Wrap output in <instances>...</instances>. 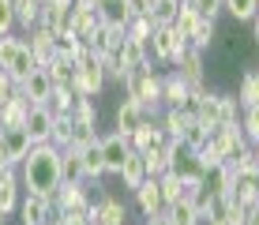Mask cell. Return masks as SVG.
<instances>
[{
    "mask_svg": "<svg viewBox=\"0 0 259 225\" xmlns=\"http://www.w3.org/2000/svg\"><path fill=\"white\" fill-rule=\"evenodd\" d=\"M19 184L26 188V195H46V199H53L60 192V150L53 143L30 147V154L23 158Z\"/></svg>",
    "mask_w": 259,
    "mask_h": 225,
    "instance_id": "obj_1",
    "label": "cell"
},
{
    "mask_svg": "<svg viewBox=\"0 0 259 225\" xmlns=\"http://www.w3.org/2000/svg\"><path fill=\"white\" fill-rule=\"evenodd\" d=\"M124 98H128V102H136V105H143L147 120H154L158 105H162V79H158L150 68L132 71V75L124 79Z\"/></svg>",
    "mask_w": 259,
    "mask_h": 225,
    "instance_id": "obj_2",
    "label": "cell"
},
{
    "mask_svg": "<svg viewBox=\"0 0 259 225\" xmlns=\"http://www.w3.org/2000/svg\"><path fill=\"white\" fill-rule=\"evenodd\" d=\"M0 68H4L15 83H23L30 71H38V64H34V53L26 49V41L15 38V34L0 38Z\"/></svg>",
    "mask_w": 259,
    "mask_h": 225,
    "instance_id": "obj_3",
    "label": "cell"
},
{
    "mask_svg": "<svg viewBox=\"0 0 259 225\" xmlns=\"http://www.w3.org/2000/svg\"><path fill=\"white\" fill-rule=\"evenodd\" d=\"M165 158H169V173H173V176L188 180V184H203L207 169H203V161H199L195 150H188L184 143H177V139H169L165 143Z\"/></svg>",
    "mask_w": 259,
    "mask_h": 225,
    "instance_id": "obj_4",
    "label": "cell"
},
{
    "mask_svg": "<svg viewBox=\"0 0 259 225\" xmlns=\"http://www.w3.org/2000/svg\"><path fill=\"white\" fill-rule=\"evenodd\" d=\"M184 49H188V41L177 38L173 26H154L147 41V64H173Z\"/></svg>",
    "mask_w": 259,
    "mask_h": 225,
    "instance_id": "obj_5",
    "label": "cell"
},
{
    "mask_svg": "<svg viewBox=\"0 0 259 225\" xmlns=\"http://www.w3.org/2000/svg\"><path fill=\"white\" fill-rule=\"evenodd\" d=\"M79 98H98L105 90V71H102V60L94 57L91 49L83 53V57L75 60V83H71Z\"/></svg>",
    "mask_w": 259,
    "mask_h": 225,
    "instance_id": "obj_6",
    "label": "cell"
},
{
    "mask_svg": "<svg viewBox=\"0 0 259 225\" xmlns=\"http://www.w3.org/2000/svg\"><path fill=\"white\" fill-rule=\"evenodd\" d=\"M23 41H26V49L34 53V64L38 68H49L53 60H57V34H49L46 26H34Z\"/></svg>",
    "mask_w": 259,
    "mask_h": 225,
    "instance_id": "obj_7",
    "label": "cell"
},
{
    "mask_svg": "<svg viewBox=\"0 0 259 225\" xmlns=\"http://www.w3.org/2000/svg\"><path fill=\"white\" fill-rule=\"evenodd\" d=\"M19 218H23V225H53L57 221V206L46 195H26L19 203Z\"/></svg>",
    "mask_w": 259,
    "mask_h": 225,
    "instance_id": "obj_8",
    "label": "cell"
},
{
    "mask_svg": "<svg viewBox=\"0 0 259 225\" xmlns=\"http://www.w3.org/2000/svg\"><path fill=\"white\" fill-rule=\"evenodd\" d=\"M53 124H57V113L49 105H30V116H26V135H30L34 147L53 139Z\"/></svg>",
    "mask_w": 259,
    "mask_h": 225,
    "instance_id": "obj_9",
    "label": "cell"
},
{
    "mask_svg": "<svg viewBox=\"0 0 259 225\" xmlns=\"http://www.w3.org/2000/svg\"><path fill=\"white\" fill-rule=\"evenodd\" d=\"M19 94L26 98L30 105H49L53 102V79H49V71H30V75L19 83Z\"/></svg>",
    "mask_w": 259,
    "mask_h": 225,
    "instance_id": "obj_10",
    "label": "cell"
},
{
    "mask_svg": "<svg viewBox=\"0 0 259 225\" xmlns=\"http://www.w3.org/2000/svg\"><path fill=\"white\" fill-rule=\"evenodd\" d=\"M136 206H139L143 218H154V214L165 210V199H162V184H158V176H147V180L136 188Z\"/></svg>",
    "mask_w": 259,
    "mask_h": 225,
    "instance_id": "obj_11",
    "label": "cell"
},
{
    "mask_svg": "<svg viewBox=\"0 0 259 225\" xmlns=\"http://www.w3.org/2000/svg\"><path fill=\"white\" fill-rule=\"evenodd\" d=\"M173 64H177V75H181L192 90H199V86H203L207 71H203V53H199V49H192V45H188V49H184L181 57L173 60Z\"/></svg>",
    "mask_w": 259,
    "mask_h": 225,
    "instance_id": "obj_12",
    "label": "cell"
},
{
    "mask_svg": "<svg viewBox=\"0 0 259 225\" xmlns=\"http://www.w3.org/2000/svg\"><path fill=\"white\" fill-rule=\"evenodd\" d=\"M203 188L214 195V199H233V188H237V169L233 165H218V169H210L207 176H203Z\"/></svg>",
    "mask_w": 259,
    "mask_h": 225,
    "instance_id": "obj_13",
    "label": "cell"
},
{
    "mask_svg": "<svg viewBox=\"0 0 259 225\" xmlns=\"http://www.w3.org/2000/svg\"><path fill=\"white\" fill-rule=\"evenodd\" d=\"M102 158H105V173H120V165H124V158L132 154V143L124 139V135H102Z\"/></svg>",
    "mask_w": 259,
    "mask_h": 225,
    "instance_id": "obj_14",
    "label": "cell"
},
{
    "mask_svg": "<svg viewBox=\"0 0 259 225\" xmlns=\"http://www.w3.org/2000/svg\"><path fill=\"white\" fill-rule=\"evenodd\" d=\"M30 135H26V128H15V131H0V150H4L8 165H23V158L30 154Z\"/></svg>",
    "mask_w": 259,
    "mask_h": 225,
    "instance_id": "obj_15",
    "label": "cell"
},
{
    "mask_svg": "<svg viewBox=\"0 0 259 225\" xmlns=\"http://www.w3.org/2000/svg\"><path fill=\"white\" fill-rule=\"evenodd\" d=\"M132 150H139V154H147V150H158V147H165L169 143V135L162 131V124L158 120H143L139 128H136V135H132Z\"/></svg>",
    "mask_w": 259,
    "mask_h": 225,
    "instance_id": "obj_16",
    "label": "cell"
},
{
    "mask_svg": "<svg viewBox=\"0 0 259 225\" xmlns=\"http://www.w3.org/2000/svg\"><path fill=\"white\" fill-rule=\"evenodd\" d=\"M94 225H128V206L117 195H102L94 203Z\"/></svg>",
    "mask_w": 259,
    "mask_h": 225,
    "instance_id": "obj_17",
    "label": "cell"
},
{
    "mask_svg": "<svg viewBox=\"0 0 259 225\" xmlns=\"http://www.w3.org/2000/svg\"><path fill=\"white\" fill-rule=\"evenodd\" d=\"M162 102H165V109H188V102H192V86L184 83L177 71L162 79Z\"/></svg>",
    "mask_w": 259,
    "mask_h": 225,
    "instance_id": "obj_18",
    "label": "cell"
},
{
    "mask_svg": "<svg viewBox=\"0 0 259 225\" xmlns=\"http://www.w3.org/2000/svg\"><path fill=\"white\" fill-rule=\"evenodd\" d=\"M26 116H30V102L23 94H15L12 102L0 105V131H15V128H26Z\"/></svg>",
    "mask_w": 259,
    "mask_h": 225,
    "instance_id": "obj_19",
    "label": "cell"
},
{
    "mask_svg": "<svg viewBox=\"0 0 259 225\" xmlns=\"http://www.w3.org/2000/svg\"><path fill=\"white\" fill-rule=\"evenodd\" d=\"M98 26H102V23H98V12H94V8H83V4H75V8H71L68 30L75 34V38L83 41V45L94 38V30H98Z\"/></svg>",
    "mask_w": 259,
    "mask_h": 225,
    "instance_id": "obj_20",
    "label": "cell"
},
{
    "mask_svg": "<svg viewBox=\"0 0 259 225\" xmlns=\"http://www.w3.org/2000/svg\"><path fill=\"white\" fill-rule=\"evenodd\" d=\"M113 120H117V135H124V139H132L136 135V128L143 120H147V113H143V105H136V102H124L117 105V113H113Z\"/></svg>",
    "mask_w": 259,
    "mask_h": 225,
    "instance_id": "obj_21",
    "label": "cell"
},
{
    "mask_svg": "<svg viewBox=\"0 0 259 225\" xmlns=\"http://www.w3.org/2000/svg\"><path fill=\"white\" fill-rule=\"evenodd\" d=\"M60 184H68V188L87 184V165H83L79 150H60Z\"/></svg>",
    "mask_w": 259,
    "mask_h": 225,
    "instance_id": "obj_22",
    "label": "cell"
},
{
    "mask_svg": "<svg viewBox=\"0 0 259 225\" xmlns=\"http://www.w3.org/2000/svg\"><path fill=\"white\" fill-rule=\"evenodd\" d=\"M158 184H162V199H165V206H173V203H181V199H192L195 188H203V184H188V180H181V176H173V173L158 176Z\"/></svg>",
    "mask_w": 259,
    "mask_h": 225,
    "instance_id": "obj_23",
    "label": "cell"
},
{
    "mask_svg": "<svg viewBox=\"0 0 259 225\" xmlns=\"http://www.w3.org/2000/svg\"><path fill=\"white\" fill-rule=\"evenodd\" d=\"M117 176H120V184H124V188H132V192H136L143 180L150 176V173H147V161H143L139 150H132V154L124 158V165H120V173H117Z\"/></svg>",
    "mask_w": 259,
    "mask_h": 225,
    "instance_id": "obj_24",
    "label": "cell"
},
{
    "mask_svg": "<svg viewBox=\"0 0 259 225\" xmlns=\"http://www.w3.org/2000/svg\"><path fill=\"white\" fill-rule=\"evenodd\" d=\"M15 4V26H23L26 34L34 30V26L41 23V8H46V0H12Z\"/></svg>",
    "mask_w": 259,
    "mask_h": 225,
    "instance_id": "obj_25",
    "label": "cell"
},
{
    "mask_svg": "<svg viewBox=\"0 0 259 225\" xmlns=\"http://www.w3.org/2000/svg\"><path fill=\"white\" fill-rule=\"evenodd\" d=\"M120 64H124L128 75H132V71H139V68H150V64H147V45L124 38V45H120Z\"/></svg>",
    "mask_w": 259,
    "mask_h": 225,
    "instance_id": "obj_26",
    "label": "cell"
},
{
    "mask_svg": "<svg viewBox=\"0 0 259 225\" xmlns=\"http://www.w3.org/2000/svg\"><path fill=\"white\" fill-rule=\"evenodd\" d=\"M68 19H71V8H57V4H49V0H46L38 26H46L49 34H64V30H68Z\"/></svg>",
    "mask_w": 259,
    "mask_h": 225,
    "instance_id": "obj_27",
    "label": "cell"
},
{
    "mask_svg": "<svg viewBox=\"0 0 259 225\" xmlns=\"http://www.w3.org/2000/svg\"><path fill=\"white\" fill-rule=\"evenodd\" d=\"M237 105H244V109L259 105V68H248L244 75H240V98H237Z\"/></svg>",
    "mask_w": 259,
    "mask_h": 225,
    "instance_id": "obj_28",
    "label": "cell"
},
{
    "mask_svg": "<svg viewBox=\"0 0 259 225\" xmlns=\"http://www.w3.org/2000/svg\"><path fill=\"white\" fill-rule=\"evenodd\" d=\"M181 8H184L181 0H154V4H150V26H173Z\"/></svg>",
    "mask_w": 259,
    "mask_h": 225,
    "instance_id": "obj_29",
    "label": "cell"
},
{
    "mask_svg": "<svg viewBox=\"0 0 259 225\" xmlns=\"http://www.w3.org/2000/svg\"><path fill=\"white\" fill-rule=\"evenodd\" d=\"M102 139V135H98ZM83 154V165H87V180H102L105 176V158H102V143H91L87 150H79Z\"/></svg>",
    "mask_w": 259,
    "mask_h": 225,
    "instance_id": "obj_30",
    "label": "cell"
},
{
    "mask_svg": "<svg viewBox=\"0 0 259 225\" xmlns=\"http://www.w3.org/2000/svg\"><path fill=\"white\" fill-rule=\"evenodd\" d=\"M177 143H184L188 150L199 154V150H207V143H210V128H203L199 120H188V128H184V135H181Z\"/></svg>",
    "mask_w": 259,
    "mask_h": 225,
    "instance_id": "obj_31",
    "label": "cell"
},
{
    "mask_svg": "<svg viewBox=\"0 0 259 225\" xmlns=\"http://www.w3.org/2000/svg\"><path fill=\"white\" fill-rule=\"evenodd\" d=\"M188 120H192L188 109H165L162 113V131L169 135V139H181L184 128H188Z\"/></svg>",
    "mask_w": 259,
    "mask_h": 225,
    "instance_id": "obj_32",
    "label": "cell"
},
{
    "mask_svg": "<svg viewBox=\"0 0 259 225\" xmlns=\"http://www.w3.org/2000/svg\"><path fill=\"white\" fill-rule=\"evenodd\" d=\"M165 218H169V225H199V214H195L192 199H181V203L165 206Z\"/></svg>",
    "mask_w": 259,
    "mask_h": 225,
    "instance_id": "obj_33",
    "label": "cell"
},
{
    "mask_svg": "<svg viewBox=\"0 0 259 225\" xmlns=\"http://www.w3.org/2000/svg\"><path fill=\"white\" fill-rule=\"evenodd\" d=\"M195 26H199V15H195L188 4H184L181 12H177V19H173V30H177V38H181V41H188L192 34H195Z\"/></svg>",
    "mask_w": 259,
    "mask_h": 225,
    "instance_id": "obj_34",
    "label": "cell"
},
{
    "mask_svg": "<svg viewBox=\"0 0 259 225\" xmlns=\"http://www.w3.org/2000/svg\"><path fill=\"white\" fill-rule=\"evenodd\" d=\"M71 120H75V124H91V128H94V124H98V105H94V98H75V105H71Z\"/></svg>",
    "mask_w": 259,
    "mask_h": 225,
    "instance_id": "obj_35",
    "label": "cell"
},
{
    "mask_svg": "<svg viewBox=\"0 0 259 225\" xmlns=\"http://www.w3.org/2000/svg\"><path fill=\"white\" fill-rule=\"evenodd\" d=\"M222 8H226V12L233 15L237 23H252V19H255L259 0H222Z\"/></svg>",
    "mask_w": 259,
    "mask_h": 225,
    "instance_id": "obj_36",
    "label": "cell"
},
{
    "mask_svg": "<svg viewBox=\"0 0 259 225\" xmlns=\"http://www.w3.org/2000/svg\"><path fill=\"white\" fill-rule=\"evenodd\" d=\"M192 206H195V214H199V221H210V218H214V210H218V199H214L207 188H195Z\"/></svg>",
    "mask_w": 259,
    "mask_h": 225,
    "instance_id": "obj_37",
    "label": "cell"
},
{
    "mask_svg": "<svg viewBox=\"0 0 259 225\" xmlns=\"http://www.w3.org/2000/svg\"><path fill=\"white\" fill-rule=\"evenodd\" d=\"M75 90L71 86H53V102H49V109L57 113V116H64V113H71V105H75Z\"/></svg>",
    "mask_w": 259,
    "mask_h": 225,
    "instance_id": "obj_38",
    "label": "cell"
},
{
    "mask_svg": "<svg viewBox=\"0 0 259 225\" xmlns=\"http://www.w3.org/2000/svg\"><path fill=\"white\" fill-rule=\"evenodd\" d=\"M91 143H98V131L91 124H71V147L68 150H87Z\"/></svg>",
    "mask_w": 259,
    "mask_h": 225,
    "instance_id": "obj_39",
    "label": "cell"
},
{
    "mask_svg": "<svg viewBox=\"0 0 259 225\" xmlns=\"http://www.w3.org/2000/svg\"><path fill=\"white\" fill-rule=\"evenodd\" d=\"M0 210H4V214H15V210H19V180L0 184Z\"/></svg>",
    "mask_w": 259,
    "mask_h": 225,
    "instance_id": "obj_40",
    "label": "cell"
},
{
    "mask_svg": "<svg viewBox=\"0 0 259 225\" xmlns=\"http://www.w3.org/2000/svg\"><path fill=\"white\" fill-rule=\"evenodd\" d=\"M143 161H147V173H150V176H165V173H169V158H165V147H158V150H147V154H143Z\"/></svg>",
    "mask_w": 259,
    "mask_h": 225,
    "instance_id": "obj_41",
    "label": "cell"
},
{
    "mask_svg": "<svg viewBox=\"0 0 259 225\" xmlns=\"http://www.w3.org/2000/svg\"><path fill=\"white\" fill-rule=\"evenodd\" d=\"M195 15H199L203 23H218V15L226 12V8H222V0H195V4H188Z\"/></svg>",
    "mask_w": 259,
    "mask_h": 225,
    "instance_id": "obj_42",
    "label": "cell"
},
{
    "mask_svg": "<svg viewBox=\"0 0 259 225\" xmlns=\"http://www.w3.org/2000/svg\"><path fill=\"white\" fill-rule=\"evenodd\" d=\"M214 34H218V26H214V23H203V19H199V26H195V34L188 38V45L203 53L207 45H214Z\"/></svg>",
    "mask_w": 259,
    "mask_h": 225,
    "instance_id": "obj_43",
    "label": "cell"
},
{
    "mask_svg": "<svg viewBox=\"0 0 259 225\" xmlns=\"http://www.w3.org/2000/svg\"><path fill=\"white\" fill-rule=\"evenodd\" d=\"M240 135H244L248 147H252V143H259V105L244 109V124H240Z\"/></svg>",
    "mask_w": 259,
    "mask_h": 225,
    "instance_id": "obj_44",
    "label": "cell"
},
{
    "mask_svg": "<svg viewBox=\"0 0 259 225\" xmlns=\"http://www.w3.org/2000/svg\"><path fill=\"white\" fill-rule=\"evenodd\" d=\"M12 30H15V4L12 0H0V38H8Z\"/></svg>",
    "mask_w": 259,
    "mask_h": 225,
    "instance_id": "obj_45",
    "label": "cell"
},
{
    "mask_svg": "<svg viewBox=\"0 0 259 225\" xmlns=\"http://www.w3.org/2000/svg\"><path fill=\"white\" fill-rule=\"evenodd\" d=\"M15 94H19V83H15V79L8 75L4 68H0V105H4V102H12Z\"/></svg>",
    "mask_w": 259,
    "mask_h": 225,
    "instance_id": "obj_46",
    "label": "cell"
},
{
    "mask_svg": "<svg viewBox=\"0 0 259 225\" xmlns=\"http://www.w3.org/2000/svg\"><path fill=\"white\" fill-rule=\"evenodd\" d=\"M124 4H128L132 19H150V4H154V0H124Z\"/></svg>",
    "mask_w": 259,
    "mask_h": 225,
    "instance_id": "obj_47",
    "label": "cell"
},
{
    "mask_svg": "<svg viewBox=\"0 0 259 225\" xmlns=\"http://www.w3.org/2000/svg\"><path fill=\"white\" fill-rule=\"evenodd\" d=\"M147 225H169V218H165V210H162V214H154V218H147Z\"/></svg>",
    "mask_w": 259,
    "mask_h": 225,
    "instance_id": "obj_48",
    "label": "cell"
},
{
    "mask_svg": "<svg viewBox=\"0 0 259 225\" xmlns=\"http://www.w3.org/2000/svg\"><path fill=\"white\" fill-rule=\"evenodd\" d=\"M252 38H255V45H259V8H255V19H252Z\"/></svg>",
    "mask_w": 259,
    "mask_h": 225,
    "instance_id": "obj_49",
    "label": "cell"
},
{
    "mask_svg": "<svg viewBox=\"0 0 259 225\" xmlns=\"http://www.w3.org/2000/svg\"><path fill=\"white\" fill-rule=\"evenodd\" d=\"M75 4H83V8H98V0H75Z\"/></svg>",
    "mask_w": 259,
    "mask_h": 225,
    "instance_id": "obj_50",
    "label": "cell"
},
{
    "mask_svg": "<svg viewBox=\"0 0 259 225\" xmlns=\"http://www.w3.org/2000/svg\"><path fill=\"white\" fill-rule=\"evenodd\" d=\"M252 150H255V161H259V143H255V147H252Z\"/></svg>",
    "mask_w": 259,
    "mask_h": 225,
    "instance_id": "obj_51",
    "label": "cell"
},
{
    "mask_svg": "<svg viewBox=\"0 0 259 225\" xmlns=\"http://www.w3.org/2000/svg\"><path fill=\"white\" fill-rule=\"evenodd\" d=\"M4 218H8V214H4V210H0V225H4Z\"/></svg>",
    "mask_w": 259,
    "mask_h": 225,
    "instance_id": "obj_52",
    "label": "cell"
},
{
    "mask_svg": "<svg viewBox=\"0 0 259 225\" xmlns=\"http://www.w3.org/2000/svg\"><path fill=\"white\" fill-rule=\"evenodd\" d=\"M181 4H195V0H181Z\"/></svg>",
    "mask_w": 259,
    "mask_h": 225,
    "instance_id": "obj_53",
    "label": "cell"
}]
</instances>
